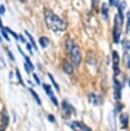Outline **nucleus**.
Listing matches in <instances>:
<instances>
[{"label": "nucleus", "instance_id": "1", "mask_svg": "<svg viewBox=\"0 0 130 131\" xmlns=\"http://www.w3.org/2000/svg\"><path fill=\"white\" fill-rule=\"evenodd\" d=\"M44 18H45L47 28H49L53 32H62L67 28L66 23L59 16H57L55 13H53L50 9H45Z\"/></svg>", "mask_w": 130, "mask_h": 131}, {"label": "nucleus", "instance_id": "2", "mask_svg": "<svg viewBox=\"0 0 130 131\" xmlns=\"http://www.w3.org/2000/svg\"><path fill=\"white\" fill-rule=\"evenodd\" d=\"M68 53L70 54V57H71L73 63H74L76 67H78V66L80 64V62H81V52H80L79 47H78L77 45H75Z\"/></svg>", "mask_w": 130, "mask_h": 131}, {"label": "nucleus", "instance_id": "3", "mask_svg": "<svg viewBox=\"0 0 130 131\" xmlns=\"http://www.w3.org/2000/svg\"><path fill=\"white\" fill-rule=\"evenodd\" d=\"M112 55H113V69H114V73H115V76H118L119 73H120V69H119L120 56H119L117 51H113Z\"/></svg>", "mask_w": 130, "mask_h": 131}, {"label": "nucleus", "instance_id": "4", "mask_svg": "<svg viewBox=\"0 0 130 131\" xmlns=\"http://www.w3.org/2000/svg\"><path fill=\"white\" fill-rule=\"evenodd\" d=\"M72 128L74 130H76V131H91L88 127H86L81 122H73L72 123Z\"/></svg>", "mask_w": 130, "mask_h": 131}, {"label": "nucleus", "instance_id": "5", "mask_svg": "<svg viewBox=\"0 0 130 131\" xmlns=\"http://www.w3.org/2000/svg\"><path fill=\"white\" fill-rule=\"evenodd\" d=\"M61 105H62V111H63V117L66 116V118H69L70 117V115H71V113L73 112V107H72V105H70L67 101H62L61 102Z\"/></svg>", "mask_w": 130, "mask_h": 131}, {"label": "nucleus", "instance_id": "6", "mask_svg": "<svg viewBox=\"0 0 130 131\" xmlns=\"http://www.w3.org/2000/svg\"><path fill=\"white\" fill-rule=\"evenodd\" d=\"M62 69L63 71L68 74V75H72L74 73V67L73 64H71L68 60H63L62 61Z\"/></svg>", "mask_w": 130, "mask_h": 131}, {"label": "nucleus", "instance_id": "7", "mask_svg": "<svg viewBox=\"0 0 130 131\" xmlns=\"http://www.w3.org/2000/svg\"><path fill=\"white\" fill-rule=\"evenodd\" d=\"M120 37H121V30L119 27H114L113 30V39H114V43L118 44L120 42Z\"/></svg>", "mask_w": 130, "mask_h": 131}, {"label": "nucleus", "instance_id": "8", "mask_svg": "<svg viewBox=\"0 0 130 131\" xmlns=\"http://www.w3.org/2000/svg\"><path fill=\"white\" fill-rule=\"evenodd\" d=\"M8 123H9V117H8V114H7L6 110L4 108L1 112V124H2L3 127H7Z\"/></svg>", "mask_w": 130, "mask_h": 131}, {"label": "nucleus", "instance_id": "9", "mask_svg": "<svg viewBox=\"0 0 130 131\" xmlns=\"http://www.w3.org/2000/svg\"><path fill=\"white\" fill-rule=\"evenodd\" d=\"M128 121H129V117L127 114H122L121 117H120V122H121V125L123 128H126L127 125H128Z\"/></svg>", "mask_w": 130, "mask_h": 131}, {"label": "nucleus", "instance_id": "10", "mask_svg": "<svg viewBox=\"0 0 130 131\" xmlns=\"http://www.w3.org/2000/svg\"><path fill=\"white\" fill-rule=\"evenodd\" d=\"M101 14H102V17L104 19L109 18V8H107V5L105 3H102V5H101Z\"/></svg>", "mask_w": 130, "mask_h": 131}, {"label": "nucleus", "instance_id": "11", "mask_svg": "<svg viewBox=\"0 0 130 131\" xmlns=\"http://www.w3.org/2000/svg\"><path fill=\"white\" fill-rule=\"evenodd\" d=\"M39 44L43 47V48H46L49 44V40L47 37H40L39 38Z\"/></svg>", "mask_w": 130, "mask_h": 131}, {"label": "nucleus", "instance_id": "12", "mask_svg": "<svg viewBox=\"0 0 130 131\" xmlns=\"http://www.w3.org/2000/svg\"><path fill=\"white\" fill-rule=\"evenodd\" d=\"M75 45H76V44H75V41H74L73 39H68L67 42H66V48H67V51L69 52Z\"/></svg>", "mask_w": 130, "mask_h": 131}, {"label": "nucleus", "instance_id": "13", "mask_svg": "<svg viewBox=\"0 0 130 131\" xmlns=\"http://www.w3.org/2000/svg\"><path fill=\"white\" fill-rule=\"evenodd\" d=\"M114 98L116 100H120V98H121V88H119V87L114 88Z\"/></svg>", "mask_w": 130, "mask_h": 131}, {"label": "nucleus", "instance_id": "14", "mask_svg": "<svg viewBox=\"0 0 130 131\" xmlns=\"http://www.w3.org/2000/svg\"><path fill=\"white\" fill-rule=\"evenodd\" d=\"M26 34H27L28 38L30 39V41H31V44H32V46L34 47V49H35V50H37L38 48H37V45H36V43H35V40H34V38H33V37L31 36V34H30L29 32H27V31H26Z\"/></svg>", "mask_w": 130, "mask_h": 131}, {"label": "nucleus", "instance_id": "15", "mask_svg": "<svg viewBox=\"0 0 130 131\" xmlns=\"http://www.w3.org/2000/svg\"><path fill=\"white\" fill-rule=\"evenodd\" d=\"M43 88L45 89V92H46V94H47L49 97L53 95V92H52V90H51V88H50V86H49V85L44 84V85H43Z\"/></svg>", "mask_w": 130, "mask_h": 131}, {"label": "nucleus", "instance_id": "16", "mask_svg": "<svg viewBox=\"0 0 130 131\" xmlns=\"http://www.w3.org/2000/svg\"><path fill=\"white\" fill-rule=\"evenodd\" d=\"M30 92H31V94H32V95L34 96V98H35V100H36V102H37L38 104H41V100H40V98H39V96H38V94H37V93H36V92H35V91H34V90L32 89V88L30 89Z\"/></svg>", "mask_w": 130, "mask_h": 131}, {"label": "nucleus", "instance_id": "17", "mask_svg": "<svg viewBox=\"0 0 130 131\" xmlns=\"http://www.w3.org/2000/svg\"><path fill=\"white\" fill-rule=\"evenodd\" d=\"M48 77H49V79L51 80V82H52V84H53V86L55 87V89L57 90V91H59V86H58V84L54 81V79H53V77H52V75L51 74H48Z\"/></svg>", "mask_w": 130, "mask_h": 131}, {"label": "nucleus", "instance_id": "18", "mask_svg": "<svg viewBox=\"0 0 130 131\" xmlns=\"http://www.w3.org/2000/svg\"><path fill=\"white\" fill-rule=\"evenodd\" d=\"M126 16H127V24H126V31H127V32H129V30H130V11H128V12H127V14H126Z\"/></svg>", "mask_w": 130, "mask_h": 131}, {"label": "nucleus", "instance_id": "19", "mask_svg": "<svg viewBox=\"0 0 130 131\" xmlns=\"http://www.w3.org/2000/svg\"><path fill=\"white\" fill-rule=\"evenodd\" d=\"M123 47H124V49L127 51V50H130V41H128V40H124L123 41Z\"/></svg>", "mask_w": 130, "mask_h": 131}, {"label": "nucleus", "instance_id": "20", "mask_svg": "<svg viewBox=\"0 0 130 131\" xmlns=\"http://www.w3.org/2000/svg\"><path fill=\"white\" fill-rule=\"evenodd\" d=\"M1 34H2V36H3V38H4L5 40H7L8 42L10 41V40H9V37H8V34H7V31H6V30H2V31H1Z\"/></svg>", "mask_w": 130, "mask_h": 131}, {"label": "nucleus", "instance_id": "21", "mask_svg": "<svg viewBox=\"0 0 130 131\" xmlns=\"http://www.w3.org/2000/svg\"><path fill=\"white\" fill-rule=\"evenodd\" d=\"M110 4H111V5H113V6L118 7V6H119V4H120V1H119V0H111Z\"/></svg>", "mask_w": 130, "mask_h": 131}, {"label": "nucleus", "instance_id": "22", "mask_svg": "<svg viewBox=\"0 0 130 131\" xmlns=\"http://www.w3.org/2000/svg\"><path fill=\"white\" fill-rule=\"evenodd\" d=\"M5 30H6V31H7L8 33H10V34H11V35H12V36H13V37L15 38V39H18V36H17V35H16V34H15L14 32H12V31H11V30H10L9 28H6Z\"/></svg>", "mask_w": 130, "mask_h": 131}, {"label": "nucleus", "instance_id": "23", "mask_svg": "<svg viewBox=\"0 0 130 131\" xmlns=\"http://www.w3.org/2000/svg\"><path fill=\"white\" fill-rule=\"evenodd\" d=\"M50 98H51V101H52V103L55 105V106H57L58 105V101H57V99L52 95V96H50Z\"/></svg>", "mask_w": 130, "mask_h": 131}, {"label": "nucleus", "instance_id": "24", "mask_svg": "<svg viewBox=\"0 0 130 131\" xmlns=\"http://www.w3.org/2000/svg\"><path fill=\"white\" fill-rule=\"evenodd\" d=\"M16 77H17V79H18L19 83H20L21 85H24V83H23V81H21V77H20V74H19V71H18V70H16Z\"/></svg>", "mask_w": 130, "mask_h": 131}, {"label": "nucleus", "instance_id": "25", "mask_svg": "<svg viewBox=\"0 0 130 131\" xmlns=\"http://www.w3.org/2000/svg\"><path fill=\"white\" fill-rule=\"evenodd\" d=\"M7 54L9 55V58H10L11 60H14V57H13L12 53H11V52H10V50H8V49H7Z\"/></svg>", "mask_w": 130, "mask_h": 131}, {"label": "nucleus", "instance_id": "26", "mask_svg": "<svg viewBox=\"0 0 130 131\" xmlns=\"http://www.w3.org/2000/svg\"><path fill=\"white\" fill-rule=\"evenodd\" d=\"M5 12V7L4 5H0V14H3Z\"/></svg>", "mask_w": 130, "mask_h": 131}, {"label": "nucleus", "instance_id": "27", "mask_svg": "<svg viewBox=\"0 0 130 131\" xmlns=\"http://www.w3.org/2000/svg\"><path fill=\"white\" fill-rule=\"evenodd\" d=\"M33 77L35 78V80H36V82H37V84H40V80L38 79V77H37V75H36V74H34V75H33Z\"/></svg>", "mask_w": 130, "mask_h": 131}, {"label": "nucleus", "instance_id": "28", "mask_svg": "<svg viewBox=\"0 0 130 131\" xmlns=\"http://www.w3.org/2000/svg\"><path fill=\"white\" fill-rule=\"evenodd\" d=\"M48 120H49L50 122H54V117H53L52 115H49V116H48Z\"/></svg>", "mask_w": 130, "mask_h": 131}, {"label": "nucleus", "instance_id": "29", "mask_svg": "<svg viewBox=\"0 0 130 131\" xmlns=\"http://www.w3.org/2000/svg\"><path fill=\"white\" fill-rule=\"evenodd\" d=\"M32 44H27V48H28V50L30 51V53H32V46H31Z\"/></svg>", "mask_w": 130, "mask_h": 131}, {"label": "nucleus", "instance_id": "30", "mask_svg": "<svg viewBox=\"0 0 130 131\" xmlns=\"http://www.w3.org/2000/svg\"><path fill=\"white\" fill-rule=\"evenodd\" d=\"M18 38L20 39V41H21L23 43H25V42H26V40H25V38H24V37H23L21 35H19V36H18Z\"/></svg>", "mask_w": 130, "mask_h": 131}, {"label": "nucleus", "instance_id": "31", "mask_svg": "<svg viewBox=\"0 0 130 131\" xmlns=\"http://www.w3.org/2000/svg\"><path fill=\"white\" fill-rule=\"evenodd\" d=\"M117 106H118V111H121V107H123V105L122 104H120V103H117Z\"/></svg>", "mask_w": 130, "mask_h": 131}, {"label": "nucleus", "instance_id": "32", "mask_svg": "<svg viewBox=\"0 0 130 131\" xmlns=\"http://www.w3.org/2000/svg\"><path fill=\"white\" fill-rule=\"evenodd\" d=\"M4 128H5V127H3V126H0V131H4Z\"/></svg>", "mask_w": 130, "mask_h": 131}, {"label": "nucleus", "instance_id": "33", "mask_svg": "<svg viewBox=\"0 0 130 131\" xmlns=\"http://www.w3.org/2000/svg\"><path fill=\"white\" fill-rule=\"evenodd\" d=\"M0 28H2V23H1V19H0Z\"/></svg>", "mask_w": 130, "mask_h": 131}, {"label": "nucleus", "instance_id": "34", "mask_svg": "<svg viewBox=\"0 0 130 131\" xmlns=\"http://www.w3.org/2000/svg\"><path fill=\"white\" fill-rule=\"evenodd\" d=\"M128 68H130V60L128 61Z\"/></svg>", "mask_w": 130, "mask_h": 131}, {"label": "nucleus", "instance_id": "35", "mask_svg": "<svg viewBox=\"0 0 130 131\" xmlns=\"http://www.w3.org/2000/svg\"><path fill=\"white\" fill-rule=\"evenodd\" d=\"M19 1H21V2H26L27 0H19Z\"/></svg>", "mask_w": 130, "mask_h": 131}, {"label": "nucleus", "instance_id": "36", "mask_svg": "<svg viewBox=\"0 0 130 131\" xmlns=\"http://www.w3.org/2000/svg\"><path fill=\"white\" fill-rule=\"evenodd\" d=\"M0 42H1V37H0Z\"/></svg>", "mask_w": 130, "mask_h": 131}, {"label": "nucleus", "instance_id": "37", "mask_svg": "<svg viewBox=\"0 0 130 131\" xmlns=\"http://www.w3.org/2000/svg\"><path fill=\"white\" fill-rule=\"evenodd\" d=\"M129 85H130V81H129Z\"/></svg>", "mask_w": 130, "mask_h": 131}]
</instances>
